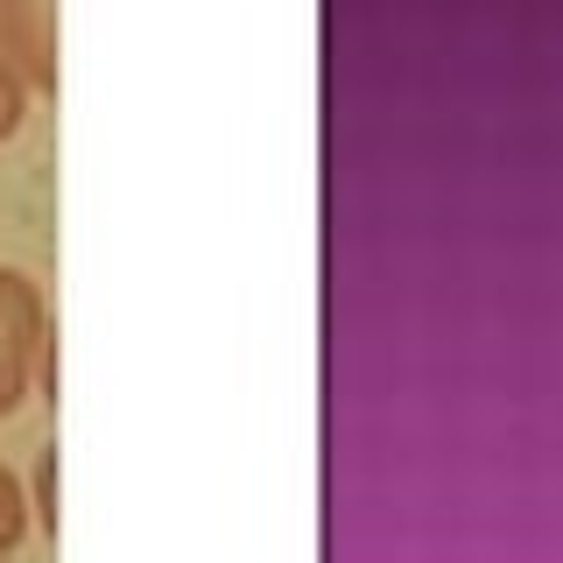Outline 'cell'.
<instances>
[{
    "mask_svg": "<svg viewBox=\"0 0 563 563\" xmlns=\"http://www.w3.org/2000/svg\"><path fill=\"white\" fill-rule=\"evenodd\" d=\"M43 339H49V303L43 289L0 261V422L35 395V366H43Z\"/></svg>",
    "mask_w": 563,
    "mask_h": 563,
    "instance_id": "1",
    "label": "cell"
},
{
    "mask_svg": "<svg viewBox=\"0 0 563 563\" xmlns=\"http://www.w3.org/2000/svg\"><path fill=\"white\" fill-rule=\"evenodd\" d=\"M0 57L22 70L29 92H57V0H0Z\"/></svg>",
    "mask_w": 563,
    "mask_h": 563,
    "instance_id": "2",
    "label": "cell"
},
{
    "mask_svg": "<svg viewBox=\"0 0 563 563\" xmlns=\"http://www.w3.org/2000/svg\"><path fill=\"white\" fill-rule=\"evenodd\" d=\"M29 486L22 479H14V472L8 465H0V556H14V550H22V536H29Z\"/></svg>",
    "mask_w": 563,
    "mask_h": 563,
    "instance_id": "3",
    "label": "cell"
},
{
    "mask_svg": "<svg viewBox=\"0 0 563 563\" xmlns=\"http://www.w3.org/2000/svg\"><path fill=\"white\" fill-rule=\"evenodd\" d=\"M29 521L43 528V536H57V451H43L35 472H29Z\"/></svg>",
    "mask_w": 563,
    "mask_h": 563,
    "instance_id": "4",
    "label": "cell"
},
{
    "mask_svg": "<svg viewBox=\"0 0 563 563\" xmlns=\"http://www.w3.org/2000/svg\"><path fill=\"white\" fill-rule=\"evenodd\" d=\"M22 120H29V85H22V70L0 57V141L22 134Z\"/></svg>",
    "mask_w": 563,
    "mask_h": 563,
    "instance_id": "5",
    "label": "cell"
}]
</instances>
